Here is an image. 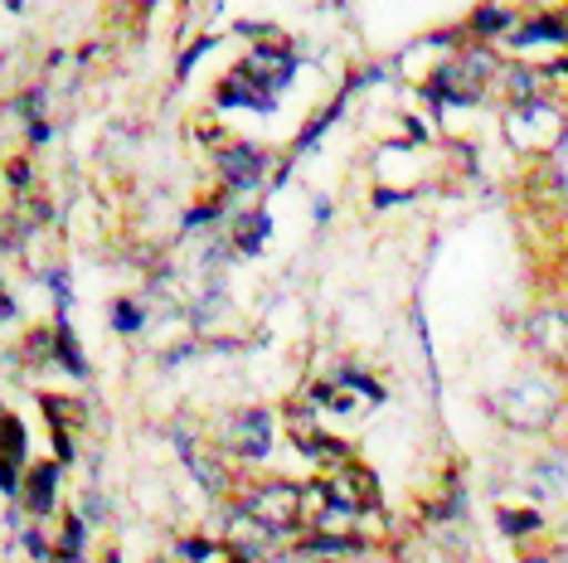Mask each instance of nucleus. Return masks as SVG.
<instances>
[{
    "label": "nucleus",
    "mask_w": 568,
    "mask_h": 563,
    "mask_svg": "<svg viewBox=\"0 0 568 563\" xmlns=\"http://www.w3.org/2000/svg\"><path fill=\"white\" fill-rule=\"evenodd\" d=\"M529 340L545 360H568V316L564 311H539L529 321Z\"/></svg>",
    "instance_id": "39448f33"
},
{
    "label": "nucleus",
    "mask_w": 568,
    "mask_h": 563,
    "mask_svg": "<svg viewBox=\"0 0 568 563\" xmlns=\"http://www.w3.org/2000/svg\"><path fill=\"white\" fill-rule=\"evenodd\" d=\"M229 563H243V559H229Z\"/></svg>",
    "instance_id": "ddd939ff"
},
{
    "label": "nucleus",
    "mask_w": 568,
    "mask_h": 563,
    "mask_svg": "<svg viewBox=\"0 0 568 563\" xmlns=\"http://www.w3.org/2000/svg\"><path fill=\"white\" fill-rule=\"evenodd\" d=\"M24 501H30L34 515H44L54 505V467H34L30 471V485H24Z\"/></svg>",
    "instance_id": "423d86ee"
},
{
    "label": "nucleus",
    "mask_w": 568,
    "mask_h": 563,
    "mask_svg": "<svg viewBox=\"0 0 568 563\" xmlns=\"http://www.w3.org/2000/svg\"><path fill=\"white\" fill-rule=\"evenodd\" d=\"M224 447L239 457H267V447H273V418H267L263 408H248V413L229 418Z\"/></svg>",
    "instance_id": "7ed1b4c3"
},
{
    "label": "nucleus",
    "mask_w": 568,
    "mask_h": 563,
    "mask_svg": "<svg viewBox=\"0 0 568 563\" xmlns=\"http://www.w3.org/2000/svg\"><path fill=\"white\" fill-rule=\"evenodd\" d=\"M496 413L520 432H539V428H549L554 413H559V393H554L545 379H520L496 399Z\"/></svg>",
    "instance_id": "f257e3e1"
},
{
    "label": "nucleus",
    "mask_w": 568,
    "mask_h": 563,
    "mask_svg": "<svg viewBox=\"0 0 568 563\" xmlns=\"http://www.w3.org/2000/svg\"><path fill=\"white\" fill-rule=\"evenodd\" d=\"M302 505H306V495L296 491V485L267 481L263 491H253L248 501H243V515L257 520L267 534H277V530H292V524H302Z\"/></svg>",
    "instance_id": "f03ea898"
},
{
    "label": "nucleus",
    "mask_w": 568,
    "mask_h": 563,
    "mask_svg": "<svg viewBox=\"0 0 568 563\" xmlns=\"http://www.w3.org/2000/svg\"><path fill=\"white\" fill-rule=\"evenodd\" d=\"M248 69L257 73V79H267L273 88L287 83V73H292V59L287 54H273V49H257V54L248 59Z\"/></svg>",
    "instance_id": "0eeeda50"
},
{
    "label": "nucleus",
    "mask_w": 568,
    "mask_h": 563,
    "mask_svg": "<svg viewBox=\"0 0 568 563\" xmlns=\"http://www.w3.org/2000/svg\"><path fill=\"white\" fill-rule=\"evenodd\" d=\"M79 549H83V524L69 520V530H63V559H79Z\"/></svg>",
    "instance_id": "9d476101"
},
{
    "label": "nucleus",
    "mask_w": 568,
    "mask_h": 563,
    "mask_svg": "<svg viewBox=\"0 0 568 563\" xmlns=\"http://www.w3.org/2000/svg\"><path fill=\"white\" fill-rule=\"evenodd\" d=\"M224 175L234 185H253L257 175H263V156H257V151H229V156H224Z\"/></svg>",
    "instance_id": "6e6552de"
},
{
    "label": "nucleus",
    "mask_w": 568,
    "mask_h": 563,
    "mask_svg": "<svg viewBox=\"0 0 568 563\" xmlns=\"http://www.w3.org/2000/svg\"><path fill=\"white\" fill-rule=\"evenodd\" d=\"M529 524H539V520H535V515H506V530H510V534L529 530Z\"/></svg>",
    "instance_id": "9b49d317"
},
{
    "label": "nucleus",
    "mask_w": 568,
    "mask_h": 563,
    "mask_svg": "<svg viewBox=\"0 0 568 563\" xmlns=\"http://www.w3.org/2000/svg\"><path fill=\"white\" fill-rule=\"evenodd\" d=\"M118 326L122 330H136V311H132V306H118Z\"/></svg>",
    "instance_id": "f8f14e48"
},
{
    "label": "nucleus",
    "mask_w": 568,
    "mask_h": 563,
    "mask_svg": "<svg viewBox=\"0 0 568 563\" xmlns=\"http://www.w3.org/2000/svg\"><path fill=\"white\" fill-rule=\"evenodd\" d=\"M267 238V219L263 214H253V219H243V228H239V248L243 253H257V243Z\"/></svg>",
    "instance_id": "1a4fd4ad"
},
{
    "label": "nucleus",
    "mask_w": 568,
    "mask_h": 563,
    "mask_svg": "<svg viewBox=\"0 0 568 563\" xmlns=\"http://www.w3.org/2000/svg\"><path fill=\"white\" fill-rule=\"evenodd\" d=\"M331 501L345 505V510H369L374 501H379V485H374V477L365 467H345L341 477L331 481Z\"/></svg>",
    "instance_id": "20e7f679"
}]
</instances>
